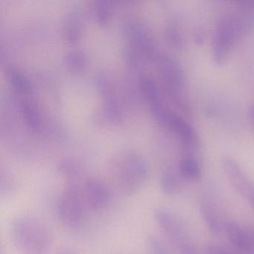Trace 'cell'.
<instances>
[{
    "label": "cell",
    "instance_id": "21",
    "mask_svg": "<svg viewBox=\"0 0 254 254\" xmlns=\"http://www.w3.org/2000/svg\"><path fill=\"white\" fill-rule=\"evenodd\" d=\"M252 4H253L252 8H253V10H254V2H252Z\"/></svg>",
    "mask_w": 254,
    "mask_h": 254
},
{
    "label": "cell",
    "instance_id": "13",
    "mask_svg": "<svg viewBox=\"0 0 254 254\" xmlns=\"http://www.w3.org/2000/svg\"><path fill=\"white\" fill-rule=\"evenodd\" d=\"M59 172L62 176L69 181V184H78L77 181L82 176L81 166L72 160H65L59 165Z\"/></svg>",
    "mask_w": 254,
    "mask_h": 254
},
{
    "label": "cell",
    "instance_id": "1",
    "mask_svg": "<svg viewBox=\"0 0 254 254\" xmlns=\"http://www.w3.org/2000/svg\"><path fill=\"white\" fill-rule=\"evenodd\" d=\"M10 237L18 254H49L53 245L50 229L31 215H20L13 219Z\"/></svg>",
    "mask_w": 254,
    "mask_h": 254
},
{
    "label": "cell",
    "instance_id": "8",
    "mask_svg": "<svg viewBox=\"0 0 254 254\" xmlns=\"http://www.w3.org/2000/svg\"><path fill=\"white\" fill-rule=\"evenodd\" d=\"M224 230L230 243L239 252L254 254V228L229 220L224 223Z\"/></svg>",
    "mask_w": 254,
    "mask_h": 254
},
{
    "label": "cell",
    "instance_id": "12",
    "mask_svg": "<svg viewBox=\"0 0 254 254\" xmlns=\"http://www.w3.org/2000/svg\"><path fill=\"white\" fill-rule=\"evenodd\" d=\"M180 174L184 179L197 181L201 177V168L195 157L191 155L184 157L180 162Z\"/></svg>",
    "mask_w": 254,
    "mask_h": 254
},
{
    "label": "cell",
    "instance_id": "3",
    "mask_svg": "<svg viewBox=\"0 0 254 254\" xmlns=\"http://www.w3.org/2000/svg\"><path fill=\"white\" fill-rule=\"evenodd\" d=\"M87 209L81 184L66 185L61 192L56 205L58 217L62 224L73 230L80 228L84 223Z\"/></svg>",
    "mask_w": 254,
    "mask_h": 254
},
{
    "label": "cell",
    "instance_id": "11",
    "mask_svg": "<svg viewBox=\"0 0 254 254\" xmlns=\"http://www.w3.org/2000/svg\"><path fill=\"white\" fill-rule=\"evenodd\" d=\"M200 212L208 228L215 234H218L222 230L224 223L215 201L207 198L202 200Z\"/></svg>",
    "mask_w": 254,
    "mask_h": 254
},
{
    "label": "cell",
    "instance_id": "7",
    "mask_svg": "<svg viewBox=\"0 0 254 254\" xmlns=\"http://www.w3.org/2000/svg\"><path fill=\"white\" fill-rule=\"evenodd\" d=\"M81 189L87 209L102 211L109 206L111 190L103 181L96 178H88L81 184Z\"/></svg>",
    "mask_w": 254,
    "mask_h": 254
},
{
    "label": "cell",
    "instance_id": "17",
    "mask_svg": "<svg viewBox=\"0 0 254 254\" xmlns=\"http://www.w3.org/2000/svg\"><path fill=\"white\" fill-rule=\"evenodd\" d=\"M206 254H237L233 251H230L228 248L220 245H209L206 248Z\"/></svg>",
    "mask_w": 254,
    "mask_h": 254
},
{
    "label": "cell",
    "instance_id": "20",
    "mask_svg": "<svg viewBox=\"0 0 254 254\" xmlns=\"http://www.w3.org/2000/svg\"><path fill=\"white\" fill-rule=\"evenodd\" d=\"M250 120H251V124L254 127V105H253L250 110Z\"/></svg>",
    "mask_w": 254,
    "mask_h": 254
},
{
    "label": "cell",
    "instance_id": "5",
    "mask_svg": "<svg viewBox=\"0 0 254 254\" xmlns=\"http://www.w3.org/2000/svg\"><path fill=\"white\" fill-rule=\"evenodd\" d=\"M244 35L236 14L224 12L218 17L212 43V56L217 65L225 63L230 49Z\"/></svg>",
    "mask_w": 254,
    "mask_h": 254
},
{
    "label": "cell",
    "instance_id": "16",
    "mask_svg": "<svg viewBox=\"0 0 254 254\" xmlns=\"http://www.w3.org/2000/svg\"><path fill=\"white\" fill-rule=\"evenodd\" d=\"M147 248L149 254H169L163 242L154 236H148L147 239Z\"/></svg>",
    "mask_w": 254,
    "mask_h": 254
},
{
    "label": "cell",
    "instance_id": "9",
    "mask_svg": "<svg viewBox=\"0 0 254 254\" xmlns=\"http://www.w3.org/2000/svg\"><path fill=\"white\" fill-rule=\"evenodd\" d=\"M161 70L169 91L175 100L181 107L187 108V100L183 98L185 79L179 65L172 59H163L161 62Z\"/></svg>",
    "mask_w": 254,
    "mask_h": 254
},
{
    "label": "cell",
    "instance_id": "6",
    "mask_svg": "<svg viewBox=\"0 0 254 254\" xmlns=\"http://www.w3.org/2000/svg\"><path fill=\"white\" fill-rule=\"evenodd\" d=\"M224 173L233 188L254 209V182L240 165L231 157H224L222 162Z\"/></svg>",
    "mask_w": 254,
    "mask_h": 254
},
{
    "label": "cell",
    "instance_id": "15",
    "mask_svg": "<svg viewBox=\"0 0 254 254\" xmlns=\"http://www.w3.org/2000/svg\"><path fill=\"white\" fill-rule=\"evenodd\" d=\"M162 191L167 195H174L179 191L180 181L175 172L166 171L162 175L160 181Z\"/></svg>",
    "mask_w": 254,
    "mask_h": 254
},
{
    "label": "cell",
    "instance_id": "18",
    "mask_svg": "<svg viewBox=\"0 0 254 254\" xmlns=\"http://www.w3.org/2000/svg\"><path fill=\"white\" fill-rule=\"evenodd\" d=\"M169 37L172 44H175V47H181L182 46L183 38L180 31L175 27H172L169 29Z\"/></svg>",
    "mask_w": 254,
    "mask_h": 254
},
{
    "label": "cell",
    "instance_id": "19",
    "mask_svg": "<svg viewBox=\"0 0 254 254\" xmlns=\"http://www.w3.org/2000/svg\"><path fill=\"white\" fill-rule=\"evenodd\" d=\"M56 254H77L75 251L67 248H61L57 250Z\"/></svg>",
    "mask_w": 254,
    "mask_h": 254
},
{
    "label": "cell",
    "instance_id": "2",
    "mask_svg": "<svg viewBox=\"0 0 254 254\" xmlns=\"http://www.w3.org/2000/svg\"><path fill=\"white\" fill-rule=\"evenodd\" d=\"M112 172L116 188L122 194L127 196L139 192L148 178L146 163L135 154L126 156L117 162Z\"/></svg>",
    "mask_w": 254,
    "mask_h": 254
},
{
    "label": "cell",
    "instance_id": "14",
    "mask_svg": "<svg viewBox=\"0 0 254 254\" xmlns=\"http://www.w3.org/2000/svg\"><path fill=\"white\" fill-rule=\"evenodd\" d=\"M17 180L11 174L2 172L0 177V195L2 198H11L18 190Z\"/></svg>",
    "mask_w": 254,
    "mask_h": 254
},
{
    "label": "cell",
    "instance_id": "10",
    "mask_svg": "<svg viewBox=\"0 0 254 254\" xmlns=\"http://www.w3.org/2000/svg\"><path fill=\"white\" fill-rule=\"evenodd\" d=\"M165 122L168 123L171 129L176 133L186 149L192 150L197 148L198 145L197 133L187 120L178 116L168 114Z\"/></svg>",
    "mask_w": 254,
    "mask_h": 254
},
{
    "label": "cell",
    "instance_id": "4",
    "mask_svg": "<svg viewBox=\"0 0 254 254\" xmlns=\"http://www.w3.org/2000/svg\"><path fill=\"white\" fill-rule=\"evenodd\" d=\"M154 218L166 239L178 254H200L182 221L165 209L154 212Z\"/></svg>",
    "mask_w": 254,
    "mask_h": 254
}]
</instances>
